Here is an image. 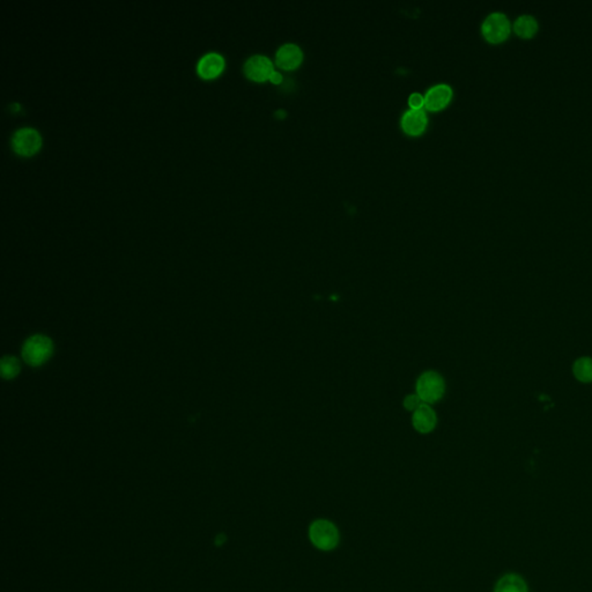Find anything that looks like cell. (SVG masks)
<instances>
[{
    "mask_svg": "<svg viewBox=\"0 0 592 592\" xmlns=\"http://www.w3.org/2000/svg\"><path fill=\"white\" fill-rule=\"evenodd\" d=\"M446 392V383L437 372L421 374L417 381V395L425 404H434L442 398Z\"/></svg>",
    "mask_w": 592,
    "mask_h": 592,
    "instance_id": "obj_1",
    "label": "cell"
},
{
    "mask_svg": "<svg viewBox=\"0 0 592 592\" xmlns=\"http://www.w3.org/2000/svg\"><path fill=\"white\" fill-rule=\"evenodd\" d=\"M54 352L52 341L42 335L32 336L23 348V360L32 367L41 366L49 360Z\"/></svg>",
    "mask_w": 592,
    "mask_h": 592,
    "instance_id": "obj_2",
    "label": "cell"
},
{
    "mask_svg": "<svg viewBox=\"0 0 592 592\" xmlns=\"http://www.w3.org/2000/svg\"><path fill=\"white\" fill-rule=\"evenodd\" d=\"M511 32V23L506 14L502 12H493L488 14L481 25V32L485 39L490 43L497 45L506 41Z\"/></svg>",
    "mask_w": 592,
    "mask_h": 592,
    "instance_id": "obj_3",
    "label": "cell"
},
{
    "mask_svg": "<svg viewBox=\"0 0 592 592\" xmlns=\"http://www.w3.org/2000/svg\"><path fill=\"white\" fill-rule=\"evenodd\" d=\"M310 540L316 547L323 551H330L335 548L339 541V533L331 522L319 519L312 523L309 530Z\"/></svg>",
    "mask_w": 592,
    "mask_h": 592,
    "instance_id": "obj_4",
    "label": "cell"
},
{
    "mask_svg": "<svg viewBox=\"0 0 592 592\" xmlns=\"http://www.w3.org/2000/svg\"><path fill=\"white\" fill-rule=\"evenodd\" d=\"M11 143L16 153L32 155L41 147V134L34 128H20L12 134Z\"/></svg>",
    "mask_w": 592,
    "mask_h": 592,
    "instance_id": "obj_5",
    "label": "cell"
},
{
    "mask_svg": "<svg viewBox=\"0 0 592 592\" xmlns=\"http://www.w3.org/2000/svg\"><path fill=\"white\" fill-rule=\"evenodd\" d=\"M273 72V63L264 54H254L245 61V76L255 81H265L270 79Z\"/></svg>",
    "mask_w": 592,
    "mask_h": 592,
    "instance_id": "obj_6",
    "label": "cell"
},
{
    "mask_svg": "<svg viewBox=\"0 0 592 592\" xmlns=\"http://www.w3.org/2000/svg\"><path fill=\"white\" fill-rule=\"evenodd\" d=\"M452 97V88L446 83H437L430 87L425 95V105L430 112L444 108Z\"/></svg>",
    "mask_w": 592,
    "mask_h": 592,
    "instance_id": "obj_7",
    "label": "cell"
},
{
    "mask_svg": "<svg viewBox=\"0 0 592 592\" xmlns=\"http://www.w3.org/2000/svg\"><path fill=\"white\" fill-rule=\"evenodd\" d=\"M427 123L428 118L422 109H408L401 116V129L411 136L422 134L426 130Z\"/></svg>",
    "mask_w": 592,
    "mask_h": 592,
    "instance_id": "obj_8",
    "label": "cell"
},
{
    "mask_svg": "<svg viewBox=\"0 0 592 592\" xmlns=\"http://www.w3.org/2000/svg\"><path fill=\"white\" fill-rule=\"evenodd\" d=\"M223 67H225V58L223 57V54L211 52L201 56V59L198 61L197 72L201 77L210 79L221 73Z\"/></svg>",
    "mask_w": 592,
    "mask_h": 592,
    "instance_id": "obj_9",
    "label": "cell"
},
{
    "mask_svg": "<svg viewBox=\"0 0 592 592\" xmlns=\"http://www.w3.org/2000/svg\"><path fill=\"white\" fill-rule=\"evenodd\" d=\"M437 417L430 405L422 404L412 415V425L418 433L428 434L437 427Z\"/></svg>",
    "mask_w": 592,
    "mask_h": 592,
    "instance_id": "obj_10",
    "label": "cell"
},
{
    "mask_svg": "<svg viewBox=\"0 0 592 592\" xmlns=\"http://www.w3.org/2000/svg\"><path fill=\"white\" fill-rule=\"evenodd\" d=\"M303 52L299 45L294 43H286L278 49L276 54V61L279 66L285 70H292L302 63Z\"/></svg>",
    "mask_w": 592,
    "mask_h": 592,
    "instance_id": "obj_11",
    "label": "cell"
},
{
    "mask_svg": "<svg viewBox=\"0 0 592 592\" xmlns=\"http://www.w3.org/2000/svg\"><path fill=\"white\" fill-rule=\"evenodd\" d=\"M516 35L522 39H532L537 34L539 29V23L535 16L530 14H523L515 20L513 26Z\"/></svg>",
    "mask_w": 592,
    "mask_h": 592,
    "instance_id": "obj_12",
    "label": "cell"
},
{
    "mask_svg": "<svg viewBox=\"0 0 592 592\" xmlns=\"http://www.w3.org/2000/svg\"><path fill=\"white\" fill-rule=\"evenodd\" d=\"M494 592H528V586L522 577L508 574L497 582Z\"/></svg>",
    "mask_w": 592,
    "mask_h": 592,
    "instance_id": "obj_13",
    "label": "cell"
},
{
    "mask_svg": "<svg viewBox=\"0 0 592 592\" xmlns=\"http://www.w3.org/2000/svg\"><path fill=\"white\" fill-rule=\"evenodd\" d=\"M574 375L579 382H592V359L591 357H579L575 361L573 367Z\"/></svg>",
    "mask_w": 592,
    "mask_h": 592,
    "instance_id": "obj_14",
    "label": "cell"
},
{
    "mask_svg": "<svg viewBox=\"0 0 592 592\" xmlns=\"http://www.w3.org/2000/svg\"><path fill=\"white\" fill-rule=\"evenodd\" d=\"M20 372V363L13 357H4L1 360V375L4 379H11L16 377Z\"/></svg>",
    "mask_w": 592,
    "mask_h": 592,
    "instance_id": "obj_15",
    "label": "cell"
},
{
    "mask_svg": "<svg viewBox=\"0 0 592 592\" xmlns=\"http://www.w3.org/2000/svg\"><path fill=\"white\" fill-rule=\"evenodd\" d=\"M404 408L408 411H417L418 408H420L421 405L425 404L424 401H421L420 397L415 393V395H408L404 399Z\"/></svg>",
    "mask_w": 592,
    "mask_h": 592,
    "instance_id": "obj_16",
    "label": "cell"
},
{
    "mask_svg": "<svg viewBox=\"0 0 592 592\" xmlns=\"http://www.w3.org/2000/svg\"><path fill=\"white\" fill-rule=\"evenodd\" d=\"M408 105L411 109H421L425 105V96L421 95L420 93H413L408 97Z\"/></svg>",
    "mask_w": 592,
    "mask_h": 592,
    "instance_id": "obj_17",
    "label": "cell"
},
{
    "mask_svg": "<svg viewBox=\"0 0 592 592\" xmlns=\"http://www.w3.org/2000/svg\"><path fill=\"white\" fill-rule=\"evenodd\" d=\"M270 80L273 83H280L281 81H283V77H281V74L279 73V72H276V71H274L272 76H271Z\"/></svg>",
    "mask_w": 592,
    "mask_h": 592,
    "instance_id": "obj_18",
    "label": "cell"
}]
</instances>
